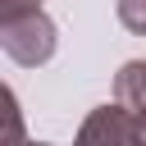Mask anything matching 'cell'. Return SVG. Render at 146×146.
I'll return each mask as SVG.
<instances>
[{"label":"cell","instance_id":"6da1fadb","mask_svg":"<svg viewBox=\"0 0 146 146\" xmlns=\"http://www.w3.org/2000/svg\"><path fill=\"white\" fill-rule=\"evenodd\" d=\"M59 46V32H55V18L41 9V5H18V9H0V50L23 64V68H36L55 55Z\"/></svg>","mask_w":146,"mask_h":146},{"label":"cell","instance_id":"7a4b0ae2","mask_svg":"<svg viewBox=\"0 0 146 146\" xmlns=\"http://www.w3.org/2000/svg\"><path fill=\"white\" fill-rule=\"evenodd\" d=\"M73 146H137V119H132L119 100H114V105H96V110L82 119Z\"/></svg>","mask_w":146,"mask_h":146},{"label":"cell","instance_id":"3957f363","mask_svg":"<svg viewBox=\"0 0 146 146\" xmlns=\"http://www.w3.org/2000/svg\"><path fill=\"white\" fill-rule=\"evenodd\" d=\"M114 100H119L128 114L146 119V59H128V64L114 73Z\"/></svg>","mask_w":146,"mask_h":146},{"label":"cell","instance_id":"277c9868","mask_svg":"<svg viewBox=\"0 0 146 146\" xmlns=\"http://www.w3.org/2000/svg\"><path fill=\"white\" fill-rule=\"evenodd\" d=\"M114 9H119V23L128 32L146 36V0H114Z\"/></svg>","mask_w":146,"mask_h":146},{"label":"cell","instance_id":"5b68a950","mask_svg":"<svg viewBox=\"0 0 146 146\" xmlns=\"http://www.w3.org/2000/svg\"><path fill=\"white\" fill-rule=\"evenodd\" d=\"M5 114H9V137H5V146H27L23 141V110H18V96L5 87Z\"/></svg>","mask_w":146,"mask_h":146},{"label":"cell","instance_id":"8992f818","mask_svg":"<svg viewBox=\"0 0 146 146\" xmlns=\"http://www.w3.org/2000/svg\"><path fill=\"white\" fill-rule=\"evenodd\" d=\"M137 119V114H132ZM137 146H146V119H137Z\"/></svg>","mask_w":146,"mask_h":146},{"label":"cell","instance_id":"52a82bcc","mask_svg":"<svg viewBox=\"0 0 146 146\" xmlns=\"http://www.w3.org/2000/svg\"><path fill=\"white\" fill-rule=\"evenodd\" d=\"M18 5H41V0H0V9H18Z\"/></svg>","mask_w":146,"mask_h":146},{"label":"cell","instance_id":"ba28073f","mask_svg":"<svg viewBox=\"0 0 146 146\" xmlns=\"http://www.w3.org/2000/svg\"><path fill=\"white\" fill-rule=\"evenodd\" d=\"M27 146H55V141H27Z\"/></svg>","mask_w":146,"mask_h":146}]
</instances>
